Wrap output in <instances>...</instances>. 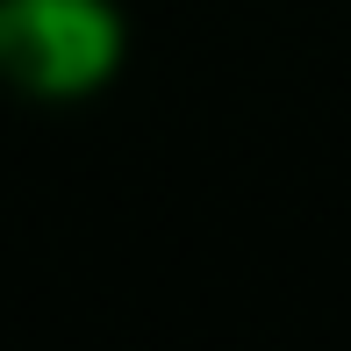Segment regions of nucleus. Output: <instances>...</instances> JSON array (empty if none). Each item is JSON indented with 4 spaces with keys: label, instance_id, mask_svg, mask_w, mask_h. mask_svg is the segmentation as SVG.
I'll return each instance as SVG.
<instances>
[{
    "label": "nucleus",
    "instance_id": "f257e3e1",
    "mask_svg": "<svg viewBox=\"0 0 351 351\" xmlns=\"http://www.w3.org/2000/svg\"><path fill=\"white\" fill-rule=\"evenodd\" d=\"M130 22L115 0H0V79L22 101L65 108L115 86Z\"/></svg>",
    "mask_w": 351,
    "mask_h": 351
}]
</instances>
